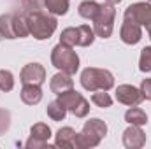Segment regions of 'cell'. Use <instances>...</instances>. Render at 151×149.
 <instances>
[{"mask_svg": "<svg viewBox=\"0 0 151 149\" xmlns=\"http://www.w3.org/2000/svg\"><path fill=\"white\" fill-rule=\"evenodd\" d=\"M107 135V125L99 119L93 117L90 121L84 123L83 132L76 135V148L77 149H88V148H95L100 144V140Z\"/></svg>", "mask_w": 151, "mask_h": 149, "instance_id": "obj_1", "label": "cell"}, {"mask_svg": "<svg viewBox=\"0 0 151 149\" xmlns=\"http://www.w3.org/2000/svg\"><path fill=\"white\" fill-rule=\"evenodd\" d=\"M21 100L27 105H37L42 100V90L37 84H23L21 90Z\"/></svg>", "mask_w": 151, "mask_h": 149, "instance_id": "obj_16", "label": "cell"}, {"mask_svg": "<svg viewBox=\"0 0 151 149\" xmlns=\"http://www.w3.org/2000/svg\"><path fill=\"white\" fill-rule=\"evenodd\" d=\"M46 9L51 14L63 16L69 11V0H46Z\"/></svg>", "mask_w": 151, "mask_h": 149, "instance_id": "obj_19", "label": "cell"}, {"mask_svg": "<svg viewBox=\"0 0 151 149\" xmlns=\"http://www.w3.org/2000/svg\"><path fill=\"white\" fill-rule=\"evenodd\" d=\"M49 88H51V91H53L55 95H60V93H63V91H67V90H72V88H74V81H72V77L69 74L58 72V74H55L51 77Z\"/></svg>", "mask_w": 151, "mask_h": 149, "instance_id": "obj_14", "label": "cell"}, {"mask_svg": "<svg viewBox=\"0 0 151 149\" xmlns=\"http://www.w3.org/2000/svg\"><path fill=\"white\" fill-rule=\"evenodd\" d=\"M125 19L137 23V25H144L146 28L151 27V4L146 2H137L134 5H128L125 9Z\"/></svg>", "mask_w": 151, "mask_h": 149, "instance_id": "obj_8", "label": "cell"}, {"mask_svg": "<svg viewBox=\"0 0 151 149\" xmlns=\"http://www.w3.org/2000/svg\"><path fill=\"white\" fill-rule=\"evenodd\" d=\"M139 69H141V72H151V47H144L141 51Z\"/></svg>", "mask_w": 151, "mask_h": 149, "instance_id": "obj_26", "label": "cell"}, {"mask_svg": "<svg viewBox=\"0 0 151 149\" xmlns=\"http://www.w3.org/2000/svg\"><path fill=\"white\" fill-rule=\"evenodd\" d=\"M58 100H60V104H62L67 111L72 112L76 117H84V116L90 112V104H88V100H86L81 93H77L76 90H67V91L60 93V95H58Z\"/></svg>", "mask_w": 151, "mask_h": 149, "instance_id": "obj_7", "label": "cell"}, {"mask_svg": "<svg viewBox=\"0 0 151 149\" xmlns=\"http://www.w3.org/2000/svg\"><path fill=\"white\" fill-rule=\"evenodd\" d=\"M51 63L58 70L69 75H74L79 69V56L76 54V51L70 46H65L60 42L58 46H55V49L51 53Z\"/></svg>", "mask_w": 151, "mask_h": 149, "instance_id": "obj_4", "label": "cell"}, {"mask_svg": "<svg viewBox=\"0 0 151 149\" xmlns=\"http://www.w3.org/2000/svg\"><path fill=\"white\" fill-rule=\"evenodd\" d=\"M77 40H79V30L77 28H65L60 35V42L65 46H70V47L77 46Z\"/></svg>", "mask_w": 151, "mask_h": 149, "instance_id": "obj_22", "label": "cell"}, {"mask_svg": "<svg viewBox=\"0 0 151 149\" xmlns=\"http://www.w3.org/2000/svg\"><path fill=\"white\" fill-rule=\"evenodd\" d=\"M65 114H67V109L60 104V100L49 102V105H47V116H49L53 121H62V119L65 117Z\"/></svg>", "mask_w": 151, "mask_h": 149, "instance_id": "obj_21", "label": "cell"}, {"mask_svg": "<svg viewBox=\"0 0 151 149\" xmlns=\"http://www.w3.org/2000/svg\"><path fill=\"white\" fill-rule=\"evenodd\" d=\"M148 34H150V39H151V27L148 28Z\"/></svg>", "mask_w": 151, "mask_h": 149, "instance_id": "obj_30", "label": "cell"}, {"mask_svg": "<svg viewBox=\"0 0 151 149\" xmlns=\"http://www.w3.org/2000/svg\"><path fill=\"white\" fill-rule=\"evenodd\" d=\"M119 35H121V40L125 42V44H130V46H134V44H137L141 39H142V30H141V25H137V23H132V21H123V25H121V32H119Z\"/></svg>", "mask_w": 151, "mask_h": 149, "instance_id": "obj_13", "label": "cell"}, {"mask_svg": "<svg viewBox=\"0 0 151 149\" xmlns=\"http://www.w3.org/2000/svg\"><path fill=\"white\" fill-rule=\"evenodd\" d=\"M77 30H79V40H77V46L86 47V46H90V44L95 40V30L90 28L88 25H81V27H77Z\"/></svg>", "mask_w": 151, "mask_h": 149, "instance_id": "obj_20", "label": "cell"}, {"mask_svg": "<svg viewBox=\"0 0 151 149\" xmlns=\"http://www.w3.org/2000/svg\"><path fill=\"white\" fill-rule=\"evenodd\" d=\"M14 88V77L9 70H0V90L2 91H11Z\"/></svg>", "mask_w": 151, "mask_h": 149, "instance_id": "obj_24", "label": "cell"}, {"mask_svg": "<svg viewBox=\"0 0 151 149\" xmlns=\"http://www.w3.org/2000/svg\"><path fill=\"white\" fill-rule=\"evenodd\" d=\"M76 133L70 126H65V128H60L56 132V137H55V146L63 149H72L76 148Z\"/></svg>", "mask_w": 151, "mask_h": 149, "instance_id": "obj_15", "label": "cell"}, {"mask_svg": "<svg viewBox=\"0 0 151 149\" xmlns=\"http://www.w3.org/2000/svg\"><path fill=\"white\" fill-rule=\"evenodd\" d=\"M19 81L23 84H37L40 86L46 81V69L40 63H28L23 67L21 74H19Z\"/></svg>", "mask_w": 151, "mask_h": 149, "instance_id": "obj_11", "label": "cell"}, {"mask_svg": "<svg viewBox=\"0 0 151 149\" xmlns=\"http://www.w3.org/2000/svg\"><path fill=\"white\" fill-rule=\"evenodd\" d=\"M123 144L128 149H139L146 144V135L141 130V126L132 125L123 132Z\"/></svg>", "mask_w": 151, "mask_h": 149, "instance_id": "obj_12", "label": "cell"}, {"mask_svg": "<svg viewBox=\"0 0 151 149\" xmlns=\"http://www.w3.org/2000/svg\"><path fill=\"white\" fill-rule=\"evenodd\" d=\"M49 137H51V128H49L47 125H44V123H37V125H34L32 130H30V139H28V142H27V148L28 149L47 148L49 149L51 148V146L47 144Z\"/></svg>", "mask_w": 151, "mask_h": 149, "instance_id": "obj_9", "label": "cell"}, {"mask_svg": "<svg viewBox=\"0 0 151 149\" xmlns=\"http://www.w3.org/2000/svg\"><path fill=\"white\" fill-rule=\"evenodd\" d=\"M28 25L25 14H2L0 16V35L4 39L27 37Z\"/></svg>", "mask_w": 151, "mask_h": 149, "instance_id": "obj_5", "label": "cell"}, {"mask_svg": "<svg viewBox=\"0 0 151 149\" xmlns=\"http://www.w3.org/2000/svg\"><path fill=\"white\" fill-rule=\"evenodd\" d=\"M27 18V25H28V32L37 39V40H46L49 39L55 30H56V19L49 14L42 12H23Z\"/></svg>", "mask_w": 151, "mask_h": 149, "instance_id": "obj_2", "label": "cell"}, {"mask_svg": "<svg viewBox=\"0 0 151 149\" xmlns=\"http://www.w3.org/2000/svg\"><path fill=\"white\" fill-rule=\"evenodd\" d=\"M125 121L130 123V125L144 126L148 123V116H146V112L142 111V109H139L135 105V107H132V109H128V111L125 112Z\"/></svg>", "mask_w": 151, "mask_h": 149, "instance_id": "obj_17", "label": "cell"}, {"mask_svg": "<svg viewBox=\"0 0 151 149\" xmlns=\"http://www.w3.org/2000/svg\"><path fill=\"white\" fill-rule=\"evenodd\" d=\"M141 91H142V97L146 100H151V77L150 79H144L141 82Z\"/></svg>", "mask_w": 151, "mask_h": 149, "instance_id": "obj_28", "label": "cell"}, {"mask_svg": "<svg viewBox=\"0 0 151 149\" xmlns=\"http://www.w3.org/2000/svg\"><path fill=\"white\" fill-rule=\"evenodd\" d=\"M99 9H100V4H97L93 0H84L79 4V16L84 19H93L97 16Z\"/></svg>", "mask_w": 151, "mask_h": 149, "instance_id": "obj_18", "label": "cell"}, {"mask_svg": "<svg viewBox=\"0 0 151 149\" xmlns=\"http://www.w3.org/2000/svg\"><path fill=\"white\" fill-rule=\"evenodd\" d=\"M116 100L125 104V105H130V107H135L139 105L144 97H142V91L137 90L135 86H130V84H121L116 88Z\"/></svg>", "mask_w": 151, "mask_h": 149, "instance_id": "obj_10", "label": "cell"}, {"mask_svg": "<svg viewBox=\"0 0 151 149\" xmlns=\"http://www.w3.org/2000/svg\"><path fill=\"white\" fill-rule=\"evenodd\" d=\"M25 12H42L46 9V0H23Z\"/></svg>", "mask_w": 151, "mask_h": 149, "instance_id": "obj_25", "label": "cell"}, {"mask_svg": "<svg viewBox=\"0 0 151 149\" xmlns=\"http://www.w3.org/2000/svg\"><path fill=\"white\" fill-rule=\"evenodd\" d=\"M114 16H116V9L111 4H102L97 16L93 18V30H95V35L102 39L111 37L113 34V27H114Z\"/></svg>", "mask_w": 151, "mask_h": 149, "instance_id": "obj_6", "label": "cell"}, {"mask_svg": "<svg viewBox=\"0 0 151 149\" xmlns=\"http://www.w3.org/2000/svg\"><path fill=\"white\" fill-rule=\"evenodd\" d=\"M81 84L88 91H109L114 86V77L109 70L106 69H93L88 67L81 74Z\"/></svg>", "mask_w": 151, "mask_h": 149, "instance_id": "obj_3", "label": "cell"}, {"mask_svg": "<svg viewBox=\"0 0 151 149\" xmlns=\"http://www.w3.org/2000/svg\"><path fill=\"white\" fill-rule=\"evenodd\" d=\"M9 125H11V114L5 109H0V135H4L7 132Z\"/></svg>", "mask_w": 151, "mask_h": 149, "instance_id": "obj_27", "label": "cell"}, {"mask_svg": "<svg viewBox=\"0 0 151 149\" xmlns=\"http://www.w3.org/2000/svg\"><path fill=\"white\" fill-rule=\"evenodd\" d=\"M106 2H107V4H111V5H116V4H119L121 0H106Z\"/></svg>", "mask_w": 151, "mask_h": 149, "instance_id": "obj_29", "label": "cell"}, {"mask_svg": "<svg viewBox=\"0 0 151 149\" xmlns=\"http://www.w3.org/2000/svg\"><path fill=\"white\" fill-rule=\"evenodd\" d=\"M91 102H93L97 107H102V109H106V107H111V105H113V98H111L106 91H102V90H99L97 93H93Z\"/></svg>", "mask_w": 151, "mask_h": 149, "instance_id": "obj_23", "label": "cell"}]
</instances>
